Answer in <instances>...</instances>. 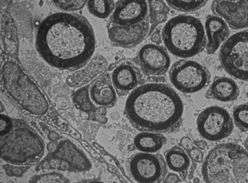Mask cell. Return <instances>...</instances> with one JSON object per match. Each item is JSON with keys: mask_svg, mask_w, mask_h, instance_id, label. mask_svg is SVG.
Listing matches in <instances>:
<instances>
[{"mask_svg": "<svg viewBox=\"0 0 248 183\" xmlns=\"http://www.w3.org/2000/svg\"><path fill=\"white\" fill-rule=\"evenodd\" d=\"M247 98L248 99V92L247 93Z\"/></svg>", "mask_w": 248, "mask_h": 183, "instance_id": "d590c367", "label": "cell"}, {"mask_svg": "<svg viewBox=\"0 0 248 183\" xmlns=\"http://www.w3.org/2000/svg\"><path fill=\"white\" fill-rule=\"evenodd\" d=\"M107 29L108 38L116 46L131 49L140 44L150 31L146 0H119Z\"/></svg>", "mask_w": 248, "mask_h": 183, "instance_id": "3957f363", "label": "cell"}, {"mask_svg": "<svg viewBox=\"0 0 248 183\" xmlns=\"http://www.w3.org/2000/svg\"><path fill=\"white\" fill-rule=\"evenodd\" d=\"M75 100L81 110L84 111H91L93 109L87 89L82 88L77 91L75 96Z\"/></svg>", "mask_w": 248, "mask_h": 183, "instance_id": "484cf974", "label": "cell"}, {"mask_svg": "<svg viewBox=\"0 0 248 183\" xmlns=\"http://www.w3.org/2000/svg\"><path fill=\"white\" fill-rule=\"evenodd\" d=\"M107 111L106 108L101 107L95 112V118L98 121L102 123H106L108 119L106 118Z\"/></svg>", "mask_w": 248, "mask_h": 183, "instance_id": "f1b7e54d", "label": "cell"}, {"mask_svg": "<svg viewBox=\"0 0 248 183\" xmlns=\"http://www.w3.org/2000/svg\"><path fill=\"white\" fill-rule=\"evenodd\" d=\"M165 157L169 169L178 173L182 180H185L191 165V160L185 150L179 146H174L166 151Z\"/></svg>", "mask_w": 248, "mask_h": 183, "instance_id": "d6986e66", "label": "cell"}, {"mask_svg": "<svg viewBox=\"0 0 248 183\" xmlns=\"http://www.w3.org/2000/svg\"><path fill=\"white\" fill-rule=\"evenodd\" d=\"M184 111L178 93L162 83L140 85L130 93L125 106V116L136 130L162 134L180 129Z\"/></svg>", "mask_w": 248, "mask_h": 183, "instance_id": "7a4b0ae2", "label": "cell"}, {"mask_svg": "<svg viewBox=\"0 0 248 183\" xmlns=\"http://www.w3.org/2000/svg\"><path fill=\"white\" fill-rule=\"evenodd\" d=\"M78 183H104L100 180H94V179H92V180H84V181H82L80 182H78Z\"/></svg>", "mask_w": 248, "mask_h": 183, "instance_id": "836d02e7", "label": "cell"}, {"mask_svg": "<svg viewBox=\"0 0 248 183\" xmlns=\"http://www.w3.org/2000/svg\"><path fill=\"white\" fill-rule=\"evenodd\" d=\"M114 1H119V0H114Z\"/></svg>", "mask_w": 248, "mask_h": 183, "instance_id": "74e56055", "label": "cell"}, {"mask_svg": "<svg viewBox=\"0 0 248 183\" xmlns=\"http://www.w3.org/2000/svg\"><path fill=\"white\" fill-rule=\"evenodd\" d=\"M232 118L235 126L240 131H248V102L235 107L232 112Z\"/></svg>", "mask_w": 248, "mask_h": 183, "instance_id": "603a6c76", "label": "cell"}, {"mask_svg": "<svg viewBox=\"0 0 248 183\" xmlns=\"http://www.w3.org/2000/svg\"><path fill=\"white\" fill-rule=\"evenodd\" d=\"M193 145L197 147L198 149L203 150L207 147V144L206 142L203 141V140H198V141L193 142Z\"/></svg>", "mask_w": 248, "mask_h": 183, "instance_id": "d6a6232c", "label": "cell"}, {"mask_svg": "<svg viewBox=\"0 0 248 183\" xmlns=\"http://www.w3.org/2000/svg\"><path fill=\"white\" fill-rule=\"evenodd\" d=\"M151 40L155 43L156 45H160L162 41V34L161 35L160 30H156L151 35Z\"/></svg>", "mask_w": 248, "mask_h": 183, "instance_id": "1f68e13d", "label": "cell"}, {"mask_svg": "<svg viewBox=\"0 0 248 183\" xmlns=\"http://www.w3.org/2000/svg\"><path fill=\"white\" fill-rule=\"evenodd\" d=\"M92 163L82 151L69 140L58 143L56 149L40 163L37 168L63 172H84L92 168Z\"/></svg>", "mask_w": 248, "mask_h": 183, "instance_id": "9c48e42d", "label": "cell"}, {"mask_svg": "<svg viewBox=\"0 0 248 183\" xmlns=\"http://www.w3.org/2000/svg\"><path fill=\"white\" fill-rule=\"evenodd\" d=\"M198 132L209 141L216 142L230 136L233 121L228 112L218 106H211L202 111L197 119Z\"/></svg>", "mask_w": 248, "mask_h": 183, "instance_id": "7c38bea8", "label": "cell"}, {"mask_svg": "<svg viewBox=\"0 0 248 183\" xmlns=\"http://www.w3.org/2000/svg\"><path fill=\"white\" fill-rule=\"evenodd\" d=\"M205 31L207 39L206 50L208 54H214L230 35V30L226 21L214 15L207 16L205 22Z\"/></svg>", "mask_w": 248, "mask_h": 183, "instance_id": "2e32d148", "label": "cell"}, {"mask_svg": "<svg viewBox=\"0 0 248 183\" xmlns=\"http://www.w3.org/2000/svg\"><path fill=\"white\" fill-rule=\"evenodd\" d=\"M134 62L147 76L164 75L169 71L171 62L166 48L151 44L142 46L134 58Z\"/></svg>", "mask_w": 248, "mask_h": 183, "instance_id": "4fadbf2b", "label": "cell"}, {"mask_svg": "<svg viewBox=\"0 0 248 183\" xmlns=\"http://www.w3.org/2000/svg\"><path fill=\"white\" fill-rule=\"evenodd\" d=\"M91 99L99 106L113 107L117 100L116 93L108 73L97 80L91 89Z\"/></svg>", "mask_w": 248, "mask_h": 183, "instance_id": "ac0fdd59", "label": "cell"}, {"mask_svg": "<svg viewBox=\"0 0 248 183\" xmlns=\"http://www.w3.org/2000/svg\"><path fill=\"white\" fill-rule=\"evenodd\" d=\"M44 141L25 123L1 115V157L10 164L31 166L44 155Z\"/></svg>", "mask_w": 248, "mask_h": 183, "instance_id": "277c9868", "label": "cell"}, {"mask_svg": "<svg viewBox=\"0 0 248 183\" xmlns=\"http://www.w3.org/2000/svg\"><path fill=\"white\" fill-rule=\"evenodd\" d=\"M1 75L6 91L24 110L37 116L48 112V104L44 95L16 62H5Z\"/></svg>", "mask_w": 248, "mask_h": 183, "instance_id": "52a82bcc", "label": "cell"}, {"mask_svg": "<svg viewBox=\"0 0 248 183\" xmlns=\"http://www.w3.org/2000/svg\"><path fill=\"white\" fill-rule=\"evenodd\" d=\"M94 30L83 16L58 13L48 16L39 26L36 47L53 67H79L90 60L95 49Z\"/></svg>", "mask_w": 248, "mask_h": 183, "instance_id": "6da1fadb", "label": "cell"}, {"mask_svg": "<svg viewBox=\"0 0 248 183\" xmlns=\"http://www.w3.org/2000/svg\"><path fill=\"white\" fill-rule=\"evenodd\" d=\"M202 172L205 183H248V152L237 144H220L209 151Z\"/></svg>", "mask_w": 248, "mask_h": 183, "instance_id": "5b68a950", "label": "cell"}, {"mask_svg": "<svg viewBox=\"0 0 248 183\" xmlns=\"http://www.w3.org/2000/svg\"><path fill=\"white\" fill-rule=\"evenodd\" d=\"M172 9L178 11L188 13L195 11L203 7L208 0H165Z\"/></svg>", "mask_w": 248, "mask_h": 183, "instance_id": "7402d4cb", "label": "cell"}, {"mask_svg": "<svg viewBox=\"0 0 248 183\" xmlns=\"http://www.w3.org/2000/svg\"><path fill=\"white\" fill-rule=\"evenodd\" d=\"M227 1H236V0H227Z\"/></svg>", "mask_w": 248, "mask_h": 183, "instance_id": "8d00e7d4", "label": "cell"}, {"mask_svg": "<svg viewBox=\"0 0 248 183\" xmlns=\"http://www.w3.org/2000/svg\"><path fill=\"white\" fill-rule=\"evenodd\" d=\"M127 167L137 183H161L168 172L165 158L158 153H136L128 160Z\"/></svg>", "mask_w": 248, "mask_h": 183, "instance_id": "8fae6325", "label": "cell"}, {"mask_svg": "<svg viewBox=\"0 0 248 183\" xmlns=\"http://www.w3.org/2000/svg\"><path fill=\"white\" fill-rule=\"evenodd\" d=\"M169 77L173 86L186 94L201 91L211 81V73L208 69L192 60L176 62L170 69Z\"/></svg>", "mask_w": 248, "mask_h": 183, "instance_id": "30bf717a", "label": "cell"}, {"mask_svg": "<svg viewBox=\"0 0 248 183\" xmlns=\"http://www.w3.org/2000/svg\"><path fill=\"white\" fill-rule=\"evenodd\" d=\"M182 178L176 173H170L167 174L164 181V183H180L182 181Z\"/></svg>", "mask_w": 248, "mask_h": 183, "instance_id": "f546056e", "label": "cell"}, {"mask_svg": "<svg viewBox=\"0 0 248 183\" xmlns=\"http://www.w3.org/2000/svg\"><path fill=\"white\" fill-rule=\"evenodd\" d=\"M3 169L8 176L20 177L28 171L30 166H18L13 164L4 165Z\"/></svg>", "mask_w": 248, "mask_h": 183, "instance_id": "4316f807", "label": "cell"}, {"mask_svg": "<svg viewBox=\"0 0 248 183\" xmlns=\"http://www.w3.org/2000/svg\"><path fill=\"white\" fill-rule=\"evenodd\" d=\"M112 84L118 94L126 96L141 85L142 72L137 66L131 63L119 65L112 72Z\"/></svg>", "mask_w": 248, "mask_h": 183, "instance_id": "9a60e30c", "label": "cell"}, {"mask_svg": "<svg viewBox=\"0 0 248 183\" xmlns=\"http://www.w3.org/2000/svg\"><path fill=\"white\" fill-rule=\"evenodd\" d=\"M180 144L182 147V149L187 151L192 149L194 146L193 142H192L191 138L188 137H184L182 138L180 140Z\"/></svg>", "mask_w": 248, "mask_h": 183, "instance_id": "4dcf8cb0", "label": "cell"}, {"mask_svg": "<svg viewBox=\"0 0 248 183\" xmlns=\"http://www.w3.org/2000/svg\"><path fill=\"white\" fill-rule=\"evenodd\" d=\"M219 58L221 66L229 75L248 81V30L229 37L221 46Z\"/></svg>", "mask_w": 248, "mask_h": 183, "instance_id": "ba28073f", "label": "cell"}, {"mask_svg": "<svg viewBox=\"0 0 248 183\" xmlns=\"http://www.w3.org/2000/svg\"><path fill=\"white\" fill-rule=\"evenodd\" d=\"M211 11L232 29L248 28V0H213Z\"/></svg>", "mask_w": 248, "mask_h": 183, "instance_id": "5bb4252c", "label": "cell"}, {"mask_svg": "<svg viewBox=\"0 0 248 183\" xmlns=\"http://www.w3.org/2000/svg\"><path fill=\"white\" fill-rule=\"evenodd\" d=\"M239 95V89L235 82L227 77L215 78L205 96L223 102L235 100Z\"/></svg>", "mask_w": 248, "mask_h": 183, "instance_id": "e0dca14e", "label": "cell"}, {"mask_svg": "<svg viewBox=\"0 0 248 183\" xmlns=\"http://www.w3.org/2000/svg\"><path fill=\"white\" fill-rule=\"evenodd\" d=\"M244 146H245L246 150L248 152V137L246 139L245 142H244Z\"/></svg>", "mask_w": 248, "mask_h": 183, "instance_id": "e575fe53", "label": "cell"}, {"mask_svg": "<svg viewBox=\"0 0 248 183\" xmlns=\"http://www.w3.org/2000/svg\"><path fill=\"white\" fill-rule=\"evenodd\" d=\"M52 1L62 10L74 12L82 9L88 0H52Z\"/></svg>", "mask_w": 248, "mask_h": 183, "instance_id": "d4e9b609", "label": "cell"}, {"mask_svg": "<svg viewBox=\"0 0 248 183\" xmlns=\"http://www.w3.org/2000/svg\"><path fill=\"white\" fill-rule=\"evenodd\" d=\"M166 142L167 139L162 133L141 132L135 136L134 146L141 152L155 153L161 150Z\"/></svg>", "mask_w": 248, "mask_h": 183, "instance_id": "ffe728a7", "label": "cell"}, {"mask_svg": "<svg viewBox=\"0 0 248 183\" xmlns=\"http://www.w3.org/2000/svg\"><path fill=\"white\" fill-rule=\"evenodd\" d=\"M188 154L189 158L196 163H201L203 161V153L196 147L193 146L192 149L188 150Z\"/></svg>", "mask_w": 248, "mask_h": 183, "instance_id": "83f0119b", "label": "cell"}, {"mask_svg": "<svg viewBox=\"0 0 248 183\" xmlns=\"http://www.w3.org/2000/svg\"><path fill=\"white\" fill-rule=\"evenodd\" d=\"M30 183H70V181L60 173L50 172L35 175L30 179Z\"/></svg>", "mask_w": 248, "mask_h": 183, "instance_id": "cb8c5ba5", "label": "cell"}, {"mask_svg": "<svg viewBox=\"0 0 248 183\" xmlns=\"http://www.w3.org/2000/svg\"><path fill=\"white\" fill-rule=\"evenodd\" d=\"M162 38L167 50L182 58L202 52L207 43L202 23L189 15H178L170 19L162 29Z\"/></svg>", "mask_w": 248, "mask_h": 183, "instance_id": "8992f818", "label": "cell"}, {"mask_svg": "<svg viewBox=\"0 0 248 183\" xmlns=\"http://www.w3.org/2000/svg\"><path fill=\"white\" fill-rule=\"evenodd\" d=\"M87 9L92 15L100 19H106L113 13L114 0H88Z\"/></svg>", "mask_w": 248, "mask_h": 183, "instance_id": "44dd1931", "label": "cell"}]
</instances>
